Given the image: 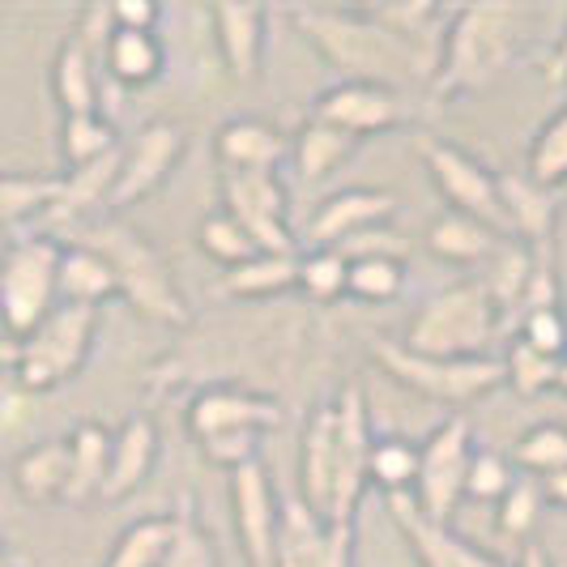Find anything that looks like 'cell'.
<instances>
[{"label":"cell","mask_w":567,"mask_h":567,"mask_svg":"<svg viewBox=\"0 0 567 567\" xmlns=\"http://www.w3.org/2000/svg\"><path fill=\"white\" fill-rule=\"evenodd\" d=\"M295 30L341 73V82L401 85L435 82L440 52H426L405 34L384 27L371 9H338V4H295Z\"/></svg>","instance_id":"obj_1"},{"label":"cell","mask_w":567,"mask_h":567,"mask_svg":"<svg viewBox=\"0 0 567 567\" xmlns=\"http://www.w3.org/2000/svg\"><path fill=\"white\" fill-rule=\"evenodd\" d=\"M529 18H534V9H525V4L456 9L444 30V52H440V69L431 82V99L444 107L453 99H470V94L486 90L516 60Z\"/></svg>","instance_id":"obj_2"},{"label":"cell","mask_w":567,"mask_h":567,"mask_svg":"<svg viewBox=\"0 0 567 567\" xmlns=\"http://www.w3.org/2000/svg\"><path fill=\"white\" fill-rule=\"evenodd\" d=\"M73 244L94 248V252L112 265L120 299H128V308H137L145 320H158V324H188L193 312H188V303H184V290L175 286L171 265L137 227H128V223H120V218L85 223V227L73 230Z\"/></svg>","instance_id":"obj_3"},{"label":"cell","mask_w":567,"mask_h":567,"mask_svg":"<svg viewBox=\"0 0 567 567\" xmlns=\"http://www.w3.org/2000/svg\"><path fill=\"white\" fill-rule=\"evenodd\" d=\"M504 316L495 312L483 278L435 290L405 324V350L426 359H483L499 333Z\"/></svg>","instance_id":"obj_4"},{"label":"cell","mask_w":567,"mask_h":567,"mask_svg":"<svg viewBox=\"0 0 567 567\" xmlns=\"http://www.w3.org/2000/svg\"><path fill=\"white\" fill-rule=\"evenodd\" d=\"M60 252L64 244L43 235H22L0 256V329L9 341H27L56 312Z\"/></svg>","instance_id":"obj_5"},{"label":"cell","mask_w":567,"mask_h":567,"mask_svg":"<svg viewBox=\"0 0 567 567\" xmlns=\"http://www.w3.org/2000/svg\"><path fill=\"white\" fill-rule=\"evenodd\" d=\"M371 359L384 368L389 380L401 389L419 393L440 405H470L504 384V359L483 354V359H426L405 350L401 341H371Z\"/></svg>","instance_id":"obj_6"},{"label":"cell","mask_w":567,"mask_h":567,"mask_svg":"<svg viewBox=\"0 0 567 567\" xmlns=\"http://www.w3.org/2000/svg\"><path fill=\"white\" fill-rule=\"evenodd\" d=\"M99 333V308L82 303H56V312L48 316L27 341H18V363L13 375L27 393H52L64 380H73L85 368L90 350Z\"/></svg>","instance_id":"obj_7"},{"label":"cell","mask_w":567,"mask_h":567,"mask_svg":"<svg viewBox=\"0 0 567 567\" xmlns=\"http://www.w3.org/2000/svg\"><path fill=\"white\" fill-rule=\"evenodd\" d=\"M223 214L252 235L260 252L299 256L290 230V197L278 171H223Z\"/></svg>","instance_id":"obj_8"},{"label":"cell","mask_w":567,"mask_h":567,"mask_svg":"<svg viewBox=\"0 0 567 567\" xmlns=\"http://www.w3.org/2000/svg\"><path fill=\"white\" fill-rule=\"evenodd\" d=\"M470 456H474V444H470L465 414H449L426 435V444L419 449V483H414V504L426 520H435V525L453 520V512L465 499Z\"/></svg>","instance_id":"obj_9"},{"label":"cell","mask_w":567,"mask_h":567,"mask_svg":"<svg viewBox=\"0 0 567 567\" xmlns=\"http://www.w3.org/2000/svg\"><path fill=\"white\" fill-rule=\"evenodd\" d=\"M419 158H423L431 184L440 188V197L449 200V209L456 214H470L486 223L491 230L504 235V205H499V179L495 171H486L474 154H465L461 145H449L440 137H419L414 142Z\"/></svg>","instance_id":"obj_10"},{"label":"cell","mask_w":567,"mask_h":567,"mask_svg":"<svg viewBox=\"0 0 567 567\" xmlns=\"http://www.w3.org/2000/svg\"><path fill=\"white\" fill-rule=\"evenodd\" d=\"M274 567H354V525H333L290 495L278 508Z\"/></svg>","instance_id":"obj_11"},{"label":"cell","mask_w":567,"mask_h":567,"mask_svg":"<svg viewBox=\"0 0 567 567\" xmlns=\"http://www.w3.org/2000/svg\"><path fill=\"white\" fill-rule=\"evenodd\" d=\"M338 410V478H333V504H329V520L333 525H354L359 499L368 491V456H371V419L368 398L359 384H346L333 401Z\"/></svg>","instance_id":"obj_12"},{"label":"cell","mask_w":567,"mask_h":567,"mask_svg":"<svg viewBox=\"0 0 567 567\" xmlns=\"http://www.w3.org/2000/svg\"><path fill=\"white\" fill-rule=\"evenodd\" d=\"M184 158V128L171 120H154L128 145H120V175L107 197V209H128L158 193L171 179L175 163Z\"/></svg>","instance_id":"obj_13"},{"label":"cell","mask_w":567,"mask_h":567,"mask_svg":"<svg viewBox=\"0 0 567 567\" xmlns=\"http://www.w3.org/2000/svg\"><path fill=\"white\" fill-rule=\"evenodd\" d=\"M312 120L338 128V133L354 137V142H363V137H375V133H389V128L405 124L410 107H405L401 90H389V85L338 82L316 94Z\"/></svg>","instance_id":"obj_14"},{"label":"cell","mask_w":567,"mask_h":567,"mask_svg":"<svg viewBox=\"0 0 567 567\" xmlns=\"http://www.w3.org/2000/svg\"><path fill=\"white\" fill-rule=\"evenodd\" d=\"M230 508H235V534L248 555V567H274V542H278V495L269 483V470L252 461L230 474Z\"/></svg>","instance_id":"obj_15"},{"label":"cell","mask_w":567,"mask_h":567,"mask_svg":"<svg viewBox=\"0 0 567 567\" xmlns=\"http://www.w3.org/2000/svg\"><path fill=\"white\" fill-rule=\"evenodd\" d=\"M398 214V197L384 188H341L316 205V214L303 227V239L316 248H341L350 235L368 227H384Z\"/></svg>","instance_id":"obj_16"},{"label":"cell","mask_w":567,"mask_h":567,"mask_svg":"<svg viewBox=\"0 0 567 567\" xmlns=\"http://www.w3.org/2000/svg\"><path fill=\"white\" fill-rule=\"evenodd\" d=\"M389 512H393L398 529L410 542L419 567H508L504 559L486 555L483 546H474V542H465L461 534H453L449 525L426 520L423 512H419V504H414V495H389Z\"/></svg>","instance_id":"obj_17"},{"label":"cell","mask_w":567,"mask_h":567,"mask_svg":"<svg viewBox=\"0 0 567 567\" xmlns=\"http://www.w3.org/2000/svg\"><path fill=\"white\" fill-rule=\"evenodd\" d=\"M282 423V405L274 398H260V393H244V389H227V384H214L197 398L188 401V431L197 440L209 435H227V431H269V426Z\"/></svg>","instance_id":"obj_18"},{"label":"cell","mask_w":567,"mask_h":567,"mask_svg":"<svg viewBox=\"0 0 567 567\" xmlns=\"http://www.w3.org/2000/svg\"><path fill=\"white\" fill-rule=\"evenodd\" d=\"M154 461H158V426L150 414H128L112 431V461H107V483H103L99 499L120 504V499L137 495L145 478L154 474Z\"/></svg>","instance_id":"obj_19"},{"label":"cell","mask_w":567,"mask_h":567,"mask_svg":"<svg viewBox=\"0 0 567 567\" xmlns=\"http://www.w3.org/2000/svg\"><path fill=\"white\" fill-rule=\"evenodd\" d=\"M333 478H338V410L333 401L312 410L303 426V449H299V499L329 520L333 504Z\"/></svg>","instance_id":"obj_20"},{"label":"cell","mask_w":567,"mask_h":567,"mask_svg":"<svg viewBox=\"0 0 567 567\" xmlns=\"http://www.w3.org/2000/svg\"><path fill=\"white\" fill-rule=\"evenodd\" d=\"M209 22H214V39H218L230 82L252 85L265 60V9L260 4H214Z\"/></svg>","instance_id":"obj_21"},{"label":"cell","mask_w":567,"mask_h":567,"mask_svg":"<svg viewBox=\"0 0 567 567\" xmlns=\"http://www.w3.org/2000/svg\"><path fill=\"white\" fill-rule=\"evenodd\" d=\"M495 179H499L504 227H508L512 239H520L529 248H555V218H559L555 193L538 188L525 171H504Z\"/></svg>","instance_id":"obj_22"},{"label":"cell","mask_w":567,"mask_h":567,"mask_svg":"<svg viewBox=\"0 0 567 567\" xmlns=\"http://www.w3.org/2000/svg\"><path fill=\"white\" fill-rule=\"evenodd\" d=\"M115 175H120V150L107 154V158H99V163H90V167L64 171V175H60L56 200H52L48 214H43V227L48 230L85 227L90 209L107 205V197H112V188H115Z\"/></svg>","instance_id":"obj_23"},{"label":"cell","mask_w":567,"mask_h":567,"mask_svg":"<svg viewBox=\"0 0 567 567\" xmlns=\"http://www.w3.org/2000/svg\"><path fill=\"white\" fill-rule=\"evenodd\" d=\"M214 154L227 171H278V163L290 154V145L274 124L244 115V120H227L218 128Z\"/></svg>","instance_id":"obj_24"},{"label":"cell","mask_w":567,"mask_h":567,"mask_svg":"<svg viewBox=\"0 0 567 567\" xmlns=\"http://www.w3.org/2000/svg\"><path fill=\"white\" fill-rule=\"evenodd\" d=\"M69 486V444L64 440H43L13 461V491L43 508V504H64Z\"/></svg>","instance_id":"obj_25"},{"label":"cell","mask_w":567,"mask_h":567,"mask_svg":"<svg viewBox=\"0 0 567 567\" xmlns=\"http://www.w3.org/2000/svg\"><path fill=\"white\" fill-rule=\"evenodd\" d=\"M64 444H69V486H64V504H85V499L103 495L107 461H112V431L103 423H82Z\"/></svg>","instance_id":"obj_26"},{"label":"cell","mask_w":567,"mask_h":567,"mask_svg":"<svg viewBox=\"0 0 567 567\" xmlns=\"http://www.w3.org/2000/svg\"><path fill=\"white\" fill-rule=\"evenodd\" d=\"M56 290H60V303H82V308H99L112 295H120L112 265L94 252V248H85V244H64Z\"/></svg>","instance_id":"obj_27"},{"label":"cell","mask_w":567,"mask_h":567,"mask_svg":"<svg viewBox=\"0 0 567 567\" xmlns=\"http://www.w3.org/2000/svg\"><path fill=\"white\" fill-rule=\"evenodd\" d=\"M504 235L491 230L486 223L470 218V214H456V209H444L431 227H426V244L440 260H453V265H478V260H491L495 244Z\"/></svg>","instance_id":"obj_28"},{"label":"cell","mask_w":567,"mask_h":567,"mask_svg":"<svg viewBox=\"0 0 567 567\" xmlns=\"http://www.w3.org/2000/svg\"><path fill=\"white\" fill-rule=\"evenodd\" d=\"M99 60L85 52L82 43L69 34L60 43L56 60H52V94H56L64 115H94L99 112V82H94Z\"/></svg>","instance_id":"obj_29"},{"label":"cell","mask_w":567,"mask_h":567,"mask_svg":"<svg viewBox=\"0 0 567 567\" xmlns=\"http://www.w3.org/2000/svg\"><path fill=\"white\" fill-rule=\"evenodd\" d=\"M290 286H299V256L256 252L252 260L227 269L214 290L230 295V299H269V295H282Z\"/></svg>","instance_id":"obj_30"},{"label":"cell","mask_w":567,"mask_h":567,"mask_svg":"<svg viewBox=\"0 0 567 567\" xmlns=\"http://www.w3.org/2000/svg\"><path fill=\"white\" fill-rule=\"evenodd\" d=\"M529 274H534V248L520 244V239H512V235H504V239L495 244V252H491V269L483 274V286H486V295H491V303H495V312L499 316L520 312Z\"/></svg>","instance_id":"obj_31"},{"label":"cell","mask_w":567,"mask_h":567,"mask_svg":"<svg viewBox=\"0 0 567 567\" xmlns=\"http://www.w3.org/2000/svg\"><path fill=\"white\" fill-rule=\"evenodd\" d=\"M99 64L120 85H150L163 73V43L154 39V30H112Z\"/></svg>","instance_id":"obj_32"},{"label":"cell","mask_w":567,"mask_h":567,"mask_svg":"<svg viewBox=\"0 0 567 567\" xmlns=\"http://www.w3.org/2000/svg\"><path fill=\"white\" fill-rule=\"evenodd\" d=\"M354 145H359L354 137H346V133L329 128V124H320V120H308V124L295 133L290 158H295L299 179H303V184H316V179L333 175V171L354 154Z\"/></svg>","instance_id":"obj_33"},{"label":"cell","mask_w":567,"mask_h":567,"mask_svg":"<svg viewBox=\"0 0 567 567\" xmlns=\"http://www.w3.org/2000/svg\"><path fill=\"white\" fill-rule=\"evenodd\" d=\"M171 538H175V512L142 516L112 542V555L103 559V567H158Z\"/></svg>","instance_id":"obj_34"},{"label":"cell","mask_w":567,"mask_h":567,"mask_svg":"<svg viewBox=\"0 0 567 567\" xmlns=\"http://www.w3.org/2000/svg\"><path fill=\"white\" fill-rule=\"evenodd\" d=\"M115 150H120V142H115L112 120L103 112L64 115V124H60V154H64V167L69 171L90 167V163L107 158Z\"/></svg>","instance_id":"obj_35"},{"label":"cell","mask_w":567,"mask_h":567,"mask_svg":"<svg viewBox=\"0 0 567 567\" xmlns=\"http://www.w3.org/2000/svg\"><path fill=\"white\" fill-rule=\"evenodd\" d=\"M368 483L384 486V495H414V483H419V444H410L401 435L375 440L368 456Z\"/></svg>","instance_id":"obj_36"},{"label":"cell","mask_w":567,"mask_h":567,"mask_svg":"<svg viewBox=\"0 0 567 567\" xmlns=\"http://www.w3.org/2000/svg\"><path fill=\"white\" fill-rule=\"evenodd\" d=\"M60 175H0V227L43 218L56 200Z\"/></svg>","instance_id":"obj_37"},{"label":"cell","mask_w":567,"mask_h":567,"mask_svg":"<svg viewBox=\"0 0 567 567\" xmlns=\"http://www.w3.org/2000/svg\"><path fill=\"white\" fill-rule=\"evenodd\" d=\"M525 175L538 188H546V193H555L559 184H567V103L538 128V137L529 145V167H525Z\"/></svg>","instance_id":"obj_38"},{"label":"cell","mask_w":567,"mask_h":567,"mask_svg":"<svg viewBox=\"0 0 567 567\" xmlns=\"http://www.w3.org/2000/svg\"><path fill=\"white\" fill-rule=\"evenodd\" d=\"M516 465L525 474H559L567 470V426L564 423H538L516 440Z\"/></svg>","instance_id":"obj_39"},{"label":"cell","mask_w":567,"mask_h":567,"mask_svg":"<svg viewBox=\"0 0 567 567\" xmlns=\"http://www.w3.org/2000/svg\"><path fill=\"white\" fill-rule=\"evenodd\" d=\"M158 567H218V546L214 534L200 525V516L188 504L175 512V538Z\"/></svg>","instance_id":"obj_40"},{"label":"cell","mask_w":567,"mask_h":567,"mask_svg":"<svg viewBox=\"0 0 567 567\" xmlns=\"http://www.w3.org/2000/svg\"><path fill=\"white\" fill-rule=\"evenodd\" d=\"M197 239H200V252L209 256V260H218L223 269H235V265H244V260H252L260 252L252 244V235L239 227L230 214H223V209L200 223Z\"/></svg>","instance_id":"obj_41"},{"label":"cell","mask_w":567,"mask_h":567,"mask_svg":"<svg viewBox=\"0 0 567 567\" xmlns=\"http://www.w3.org/2000/svg\"><path fill=\"white\" fill-rule=\"evenodd\" d=\"M555 375H559V359H546L538 350H529L525 341H512L508 354H504V380L520 398H542L555 389Z\"/></svg>","instance_id":"obj_42"},{"label":"cell","mask_w":567,"mask_h":567,"mask_svg":"<svg viewBox=\"0 0 567 567\" xmlns=\"http://www.w3.org/2000/svg\"><path fill=\"white\" fill-rule=\"evenodd\" d=\"M346 278H350V260L333 248H316V252L299 256V286L316 303H333L346 295Z\"/></svg>","instance_id":"obj_43"},{"label":"cell","mask_w":567,"mask_h":567,"mask_svg":"<svg viewBox=\"0 0 567 567\" xmlns=\"http://www.w3.org/2000/svg\"><path fill=\"white\" fill-rule=\"evenodd\" d=\"M405 286V260H350L346 295L363 303H389Z\"/></svg>","instance_id":"obj_44"},{"label":"cell","mask_w":567,"mask_h":567,"mask_svg":"<svg viewBox=\"0 0 567 567\" xmlns=\"http://www.w3.org/2000/svg\"><path fill=\"white\" fill-rule=\"evenodd\" d=\"M542 483H534V478H516V483L508 486V495L499 499V512H495V525H499V534L504 538H529L534 534V525H538L542 516Z\"/></svg>","instance_id":"obj_45"},{"label":"cell","mask_w":567,"mask_h":567,"mask_svg":"<svg viewBox=\"0 0 567 567\" xmlns=\"http://www.w3.org/2000/svg\"><path fill=\"white\" fill-rule=\"evenodd\" d=\"M512 478L508 456L499 453H474L470 456V474H465V499H478V504H499L508 495Z\"/></svg>","instance_id":"obj_46"},{"label":"cell","mask_w":567,"mask_h":567,"mask_svg":"<svg viewBox=\"0 0 567 567\" xmlns=\"http://www.w3.org/2000/svg\"><path fill=\"white\" fill-rule=\"evenodd\" d=\"M529 350H538L546 359H564L567 354V316L559 308H538V312L520 316V338Z\"/></svg>","instance_id":"obj_47"},{"label":"cell","mask_w":567,"mask_h":567,"mask_svg":"<svg viewBox=\"0 0 567 567\" xmlns=\"http://www.w3.org/2000/svg\"><path fill=\"white\" fill-rule=\"evenodd\" d=\"M333 252H341L346 260H405V256H410V244L401 239L398 230L368 227V230H359V235H350Z\"/></svg>","instance_id":"obj_48"},{"label":"cell","mask_w":567,"mask_h":567,"mask_svg":"<svg viewBox=\"0 0 567 567\" xmlns=\"http://www.w3.org/2000/svg\"><path fill=\"white\" fill-rule=\"evenodd\" d=\"M256 431H227V435H209V440H200V453L209 465H218V470H244V465H252L256 461Z\"/></svg>","instance_id":"obj_49"},{"label":"cell","mask_w":567,"mask_h":567,"mask_svg":"<svg viewBox=\"0 0 567 567\" xmlns=\"http://www.w3.org/2000/svg\"><path fill=\"white\" fill-rule=\"evenodd\" d=\"M107 9H112L115 30H154V22H158V9L154 4H137V0H115Z\"/></svg>","instance_id":"obj_50"},{"label":"cell","mask_w":567,"mask_h":567,"mask_svg":"<svg viewBox=\"0 0 567 567\" xmlns=\"http://www.w3.org/2000/svg\"><path fill=\"white\" fill-rule=\"evenodd\" d=\"M542 499L555 504V508H567V470L550 474V478H542Z\"/></svg>","instance_id":"obj_51"},{"label":"cell","mask_w":567,"mask_h":567,"mask_svg":"<svg viewBox=\"0 0 567 567\" xmlns=\"http://www.w3.org/2000/svg\"><path fill=\"white\" fill-rule=\"evenodd\" d=\"M516 567H555V564H550L546 546L534 538V542H525V546H520V559H516Z\"/></svg>","instance_id":"obj_52"},{"label":"cell","mask_w":567,"mask_h":567,"mask_svg":"<svg viewBox=\"0 0 567 567\" xmlns=\"http://www.w3.org/2000/svg\"><path fill=\"white\" fill-rule=\"evenodd\" d=\"M13 363H18V341H9L0 333V371H13Z\"/></svg>","instance_id":"obj_53"},{"label":"cell","mask_w":567,"mask_h":567,"mask_svg":"<svg viewBox=\"0 0 567 567\" xmlns=\"http://www.w3.org/2000/svg\"><path fill=\"white\" fill-rule=\"evenodd\" d=\"M555 389H559V393H567V354L559 359V375H555Z\"/></svg>","instance_id":"obj_54"},{"label":"cell","mask_w":567,"mask_h":567,"mask_svg":"<svg viewBox=\"0 0 567 567\" xmlns=\"http://www.w3.org/2000/svg\"><path fill=\"white\" fill-rule=\"evenodd\" d=\"M0 567H13V559H9V550H4V538H0Z\"/></svg>","instance_id":"obj_55"}]
</instances>
